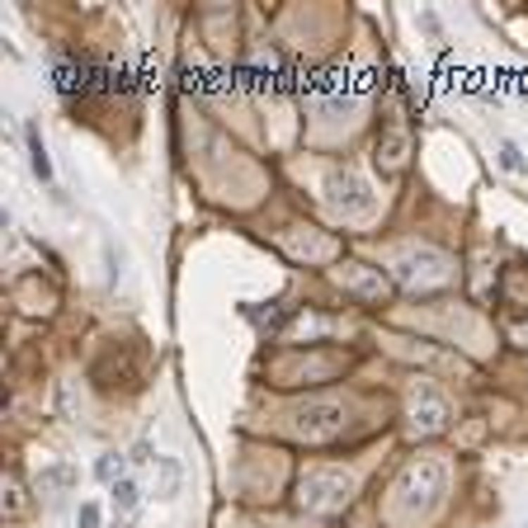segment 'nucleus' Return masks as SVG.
I'll use <instances>...</instances> for the list:
<instances>
[{
	"instance_id": "nucleus-1",
	"label": "nucleus",
	"mask_w": 528,
	"mask_h": 528,
	"mask_svg": "<svg viewBox=\"0 0 528 528\" xmlns=\"http://www.w3.org/2000/svg\"><path fill=\"white\" fill-rule=\"evenodd\" d=\"M29 137V156H33V175L43 180V184H52V161H47V151H43V142H38V127H29L24 132Z\"/></svg>"
},
{
	"instance_id": "nucleus-2",
	"label": "nucleus",
	"mask_w": 528,
	"mask_h": 528,
	"mask_svg": "<svg viewBox=\"0 0 528 528\" xmlns=\"http://www.w3.org/2000/svg\"><path fill=\"white\" fill-rule=\"evenodd\" d=\"M113 505L123 510V519H127L132 510H137V486L127 482V477H118V482H113Z\"/></svg>"
},
{
	"instance_id": "nucleus-3",
	"label": "nucleus",
	"mask_w": 528,
	"mask_h": 528,
	"mask_svg": "<svg viewBox=\"0 0 528 528\" xmlns=\"http://www.w3.org/2000/svg\"><path fill=\"white\" fill-rule=\"evenodd\" d=\"M500 165H505V170H524V156H519V146H514V142H505V146H500Z\"/></svg>"
},
{
	"instance_id": "nucleus-4",
	"label": "nucleus",
	"mask_w": 528,
	"mask_h": 528,
	"mask_svg": "<svg viewBox=\"0 0 528 528\" xmlns=\"http://www.w3.org/2000/svg\"><path fill=\"white\" fill-rule=\"evenodd\" d=\"M80 528H99V505H80Z\"/></svg>"
}]
</instances>
